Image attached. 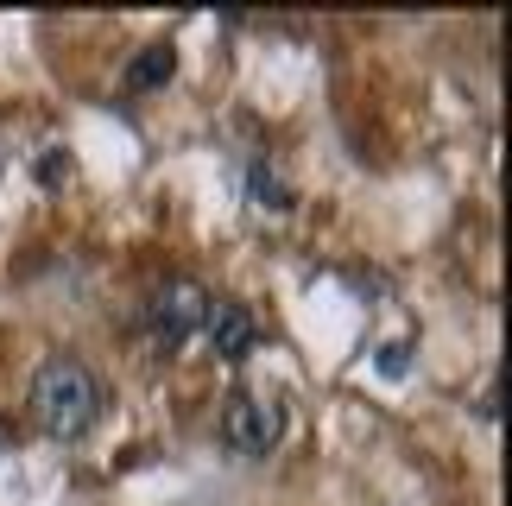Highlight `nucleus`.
<instances>
[{
	"label": "nucleus",
	"mask_w": 512,
	"mask_h": 506,
	"mask_svg": "<svg viewBox=\"0 0 512 506\" xmlns=\"http://www.w3.org/2000/svg\"><path fill=\"white\" fill-rule=\"evenodd\" d=\"M108 412V386L102 374H95L89 361H76V355H57L38 367V380H32V418H38V431L57 437V443H76V437H89L95 424H102Z\"/></svg>",
	"instance_id": "1"
},
{
	"label": "nucleus",
	"mask_w": 512,
	"mask_h": 506,
	"mask_svg": "<svg viewBox=\"0 0 512 506\" xmlns=\"http://www.w3.org/2000/svg\"><path fill=\"white\" fill-rule=\"evenodd\" d=\"M279 437H285V412L266 393H247V386L228 393V405H222V443L234 456H272Z\"/></svg>",
	"instance_id": "2"
},
{
	"label": "nucleus",
	"mask_w": 512,
	"mask_h": 506,
	"mask_svg": "<svg viewBox=\"0 0 512 506\" xmlns=\"http://www.w3.org/2000/svg\"><path fill=\"white\" fill-rule=\"evenodd\" d=\"M209 310H215V298L196 279H171V285H159V298L146 304V323L165 348H184L190 336L209 329Z\"/></svg>",
	"instance_id": "3"
},
{
	"label": "nucleus",
	"mask_w": 512,
	"mask_h": 506,
	"mask_svg": "<svg viewBox=\"0 0 512 506\" xmlns=\"http://www.w3.org/2000/svg\"><path fill=\"white\" fill-rule=\"evenodd\" d=\"M209 342L222 361H247L253 342H260V317H253L247 304H215L209 310Z\"/></svg>",
	"instance_id": "4"
},
{
	"label": "nucleus",
	"mask_w": 512,
	"mask_h": 506,
	"mask_svg": "<svg viewBox=\"0 0 512 506\" xmlns=\"http://www.w3.org/2000/svg\"><path fill=\"white\" fill-rule=\"evenodd\" d=\"M241 178H247V197L260 203V209H272V216H285V209L298 203V197H291V184L279 178V171H272V159H266V152H253Z\"/></svg>",
	"instance_id": "5"
},
{
	"label": "nucleus",
	"mask_w": 512,
	"mask_h": 506,
	"mask_svg": "<svg viewBox=\"0 0 512 506\" xmlns=\"http://www.w3.org/2000/svg\"><path fill=\"white\" fill-rule=\"evenodd\" d=\"M171 70H177V51H171V45H146V51L127 64V89H140V95H146V89H165Z\"/></svg>",
	"instance_id": "6"
},
{
	"label": "nucleus",
	"mask_w": 512,
	"mask_h": 506,
	"mask_svg": "<svg viewBox=\"0 0 512 506\" xmlns=\"http://www.w3.org/2000/svg\"><path fill=\"white\" fill-rule=\"evenodd\" d=\"M32 178H38V184H64V178H70V152H64V146H51L45 159L32 165Z\"/></svg>",
	"instance_id": "7"
},
{
	"label": "nucleus",
	"mask_w": 512,
	"mask_h": 506,
	"mask_svg": "<svg viewBox=\"0 0 512 506\" xmlns=\"http://www.w3.org/2000/svg\"><path fill=\"white\" fill-rule=\"evenodd\" d=\"M373 367H380L386 380H405V367H411V348H405V342H386V348H380V361H373Z\"/></svg>",
	"instance_id": "8"
},
{
	"label": "nucleus",
	"mask_w": 512,
	"mask_h": 506,
	"mask_svg": "<svg viewBox=\"0 0 512 506\" xmlns=\"http://www.w3.org/2000/svg\"><path fill=\"white\" fill-rule=\"evenodd\" d=\"M481 418H500V374H494V386L481 393Z\"/></svg>",
	"instance_id": "9"
}]
</instances>
